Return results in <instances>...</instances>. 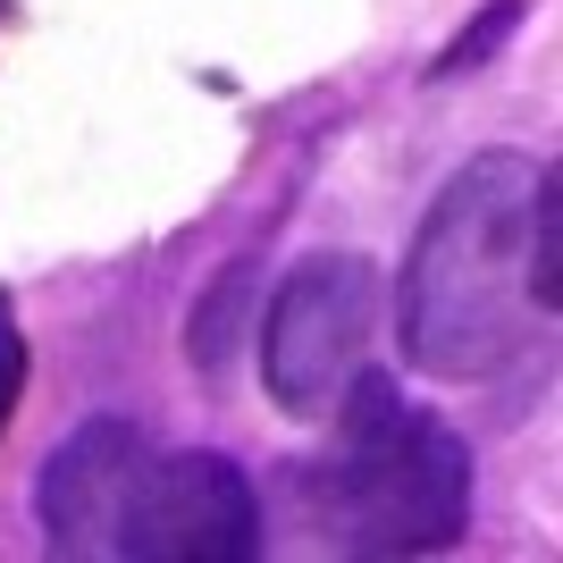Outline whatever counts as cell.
<instances>
[{
  "instance_id": "obj_1",
  "label": "cell",
  "mask_w": 563,
  "mask_h": 563,
  "mask_svg": "<svg viewBox=\"0 0 563 563\" xmlns=\"http://www.w3.org/2000/svg\"><path fill=\"white\" fill-rule=\"evenodd\" d=\"M404 353L429 378H496L555 320V194L521 152L479 161L438 194L404 261Z\"/></svg>"
},
{
  "instance_id": "obj_2",
  "label": "cell",
  "mask_w": 563,
  "mask_h": 563,
  "mask_svg": "<svg viewBox=\"0 0 563 563\" xmlns=\"http://www.w3.org/2000/svg\"><path fill=\"white\" fill-rule=\"evenodd\" d=\"M34 514L59 555H261V496L228 454H168L126 421H93L43 463Z\"/></svg>"
},
{
  "instance_id": "obj_3",
  "label": "cell",
  "mask_w": 563,
  "mask_h": 563,
  "mask_svg": "<svg viewBox=\"0 0 563 563\" xmlns=\"http://www.w3.org/2000/svg\"><path fill=\"white\" fill-rule=\"evenodd\" d=\"M336 463H329V505H336V547L353 555H429L454 547L471 521V454L446 421H429L378 371H353L336 396Z\"/></svg>"
},
{
  "instance_id": "obj_4",
  "label": "cell",
  "mask_w": 563,
  "mask_h": 563,
  "mask_svg": "<svg viewBox=\"0 0 563 563\" xmlns=\"http://www.w3.org/2000/svg\"><path fill=\"white\" fill-rule=\"evenodd\" d=\"M371 295H378L371 261H345V253L303 261L278 286V303L261 320V378H269L278 412H295V421L336 412L353 362L371 345Z\"/></svg>"
},
{
  "instance_id": "obj_5",
  "label": "cell",
  "mask_w": 563,
  "mask_h": 563,
  "mask_svg": "<svg viewBox=\"0 0 563 563\" xmlns=\"http://www.w3.org/2000/svg\"><path fill=\"white\" fill-rule=\"evenodd\" d=\"M18 396H25V336H18V303L0 295V438H9Z\"/></svg>"
},
{
  "instance_id": "obj_6",
  "label": "cell",
  "mask_w": 563,
  "mask_h": 563,
  "mask_svg": "<svg viewBox=\"0 0 563 563\" xmlns=\"http://www.w3.org/2000/svg\"><path fill=\"white\" fill-rule=\"evenodd\" d=\"M514 18H521L514 0H505V9H488V18H479V34H463V43H454L446 59H438V76H454V68H479V51H488L496 34H514Z\"/></svg>"
}]
</instances>
